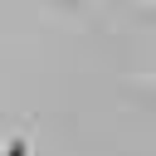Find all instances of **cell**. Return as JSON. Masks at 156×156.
Listing matches in <instances>:
<instances>
[{
  "label": "cell",
  "mask_w": 156,
  "mask_h": 156,
  "mask_svg": "<svg viewBox=\"0 0 156 156\" xmlns=\"http://www.w3.org/2000/svg\"><path fill=\"white\" fill-rule=\"evenodd\" d=\"M5 156H29V136H24V132H15V136L5 141Z\"/></svg>",
  "instance_id": "cell-1"
}]
</instances>
